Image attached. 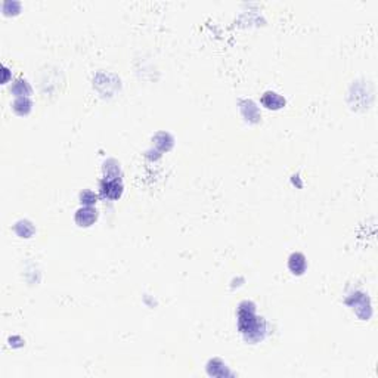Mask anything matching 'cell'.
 <instances>
[{"label": "cell", "instance_id": "cell-4", "mask_svg": "<svg viewBox=\"0 0 378 378\" xmlns=\"http://www.w3.org/2000/svg\"><path fill=\"white\" fill-rule=\"evenodd\" d=\"M288 266L291 269L293 274H297V275H302L306 269V259L303 254L300 253H296L290 257V262H288Z\"/></svg>", "mask_w": 378, "mask_h": 378}, {"label": "cell", "instance_id": "cell-1", "mask_svg": "<svg viewBox=\"0 0 378 378\" xmlns=\"http://www.w3.org/2000/svg\"><path fill=\"white\" fill-rule=\"evenodd\" d=\"M123 194V183L120 179H109L105 177L101 182V195L108 200H117Z\"/></svg>", "mask_w": 378, "mask_h": 378}, {"label": "cell", "instance_id": "cell-2", "mask_svg": "<svg viewBox=\"0 0 378 378\" xmlns=\"http://www.w3.org/2000/svg\"><path fill=\"white\" fill-rule=\"evenodd\" d=\"M98 214H96V210H93L92 207H84L81 210L77 211L75 214V222L80 225V226H90L95 220H96Z\"/></svg>", "mask_w": 378, "mask_h": 378}, {"label": "cell", "instance_id": "cell-3", "mask_svg": "<svg viewBox=\"0 0 378 378\" xmlns=\"http://www.w3.org/2000/svg\"><path fill=\"white\" fill-rule=\"evenodd\" d=\"M262 102H263V105L266 106V108H269V109H278V108H281L282 105H285V101L278 95V93H275V92H266L265 95H263V98H262Z\"/></svg>", "mask_w": 378, "mask_h": 378}, {"label": "cell", "instance_id": "cell-5", "mask_svg": "<svg viewBox=\"0 0 378 378\" xmlns=\"http://www.w3.org/2000/svg\"><path fill=\"white\" fill-rule=\"evenodd\" d=\"M81 203H84V204H93V203H96V195L92 194L90 191H86L84 194H81Z\"/></svg>", "mask_w": 378, "mask_h": 378}]
</instances>
